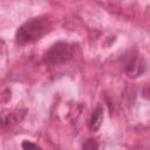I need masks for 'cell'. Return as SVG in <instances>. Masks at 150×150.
Instances as JSON below:
<instances>
[{
  "label": "cell",
  "mask_w": 150,
  "mask_h": 150,
  "mask_svg": "<svg viewBox=\"0 0 150 150\" xmlns=\"http://www.w3.org/2000/svg\"><path fill=\"white\" fill-rule=\"evenodd\" d=\"M102 121H103V109L101 107H97L94 110V112L91 115V118H90V124H89L90 125V129L94 130V131H96L101 127Z\"/></svg>",
  "instance_id": "cell-4"
},
{
  "label": "cell",
  "mask_w": 150,
  "mask_h": 150,
  "mask_svg": "<svg viewBox=\"0 0 150 150\" xmlns=\"http://www.w3.org/2000/svg\"><path fill=\"white\" fill-rule=\"evenodd\" d=\"M22 150H42L38 144L30 142V141H23L21 144Z\"/></svg>",
  "instance_id": "cell-6"
},
{
  "label": "cell",
  "mask_w": 150,
  "mask_h": 150,
  "mask_svg": "<svg viewBox=\"0 0 150 150\" xmlns=\"http://www.w3.org/2000/svg\"><path fill=\"white\" fill-rule=\"evenodd\" d=\"M52 27L49 15H38L23 22L15 33V42L20 46L33 43L46 35Z\"/></svg>",
  "instance_id": "cell-1"
},
{
  "label": "cell",
  "mask_w": 150,
  "mask_h": 150,
  "mask_svg": "<svg viewBox=\"0 0 150 150\" xmlns=\"http://www.w3.org/2000/svg\"><path fill=\"white\" fill-rule=\"evenodd\" d=\"M76 54V46L74 43L59 41L54 43L43 55V62L50 66L62 64L70 61Z\"/></svg>",
  "instance_id": "cell-2"
},
{
  "label": "cell",
  "mask_w": 150,
  "mask_h": 150,
  "mask_svg": "<svg viewBox=\"0 0 150 150\" xmlns=\"http://www.w3.org/2000/svg\"><path fill=\"white\" fill-rule=\"evenodd\" d=\"M82 150H98V144H97L96 139H94V138L87 139L82 145Z\"/></svg>",
  "instance_id": "cell-5"
},
{
  "label": "cell",
  "mask_w": 150,
  "mask_h": 150,
  "mask_svg": "<svg viewBox=\"0 0 150 150\" xmlns=\"http://www.w3.org/2000/svg\"><path fill=\"white\" fill-rule=\"evenodd\" d=\"M124 70L128 74V76H132L136 77L141 74H143L145 71V64L143 62V60L139 57L138 54H130L124 62Z\"/></svg>",
  "instance_id": "cell-3"
}]
</instances>
